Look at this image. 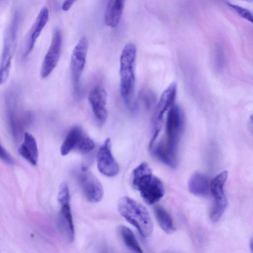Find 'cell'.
I'll return each mask as SVG.
<instances>
[{
  "label": "cell",
  "instance_id": "26",
  "mask_svg": "<svg viewBox=\"0 0 253 253\" xmlns=\"http://www.w3.org/2000/svg\"><path fill=\"white\" fill-rule=\"evenodd\" d=\"M248 0V1H249V0Z\"/></svg>",
  "mask_w": 253,
  "mask_h": 253
},
{
  "label": "cell",
  "instance_id": "2",
  "mask_svg": "<svg viewBox=\"0 0 253 253\" xmlns=\"http://www.w3.org/2000/svg\"><path fill=\"white\" fill-rule=\"evenodd\" d=\"M118 209L121 215L135 226L144 237L152 232L153 222L150 214L140 203L133 199L125 196L119 199Z\"/></svg>",
  "mask_w": 253,
  "mask_h": 253
},
{
  "label": "cell",
  "instance_id": "20",
  "mask_svg": "<svg viewBox=\"0 0 253 253\" xmlns=\"http://www.w3.org/2000/svg\"><path fill=\"white\" fill-rule=\"evenodd\" d=\"M119 230L125 244L128 248L135 253H142L135 235L129 228L121 225Z\"/></svg>",
  "mask_w": 253,
  "mask_h": 253
},
{
  "label": "cell",
  "instance_id": "9",
  "mask_svg": "<svg viewBox=\"0 0 253 253\" xmlns=\"http://www.w3.org/2000/svg\"><path fill=\"white\" fill-rule=\"evenodd\" d=\"M97 163L99 171L103 175L113 177L118 173L120 167L112 153L110 138H107L99 148L97 154Z\"/></svg>",
  "mask_w": 253,
  "mask_h": 253
},
{
  "label": "cell",
  "instance_id": "10",
  "mask_svg": "<svg viewBox=\"0 0 253 253\" xmlns=\"http://www.w3.org/2000/svg\"><path fill=\"white\" fill-rule=\"evenodd\" d=\"M88 99L96 120L100 124H103L107 118L106 91L101 86H95L89 91Z\"/></svg>",
  "mask_w": 253,
  "mask_h": 253
},
{
  "label": "cell",
  "instance_id": "12",
  "mask_svg": "<svg viewBox=\"0 0 253 253\" xmlns=\"http://www.w3.org/2000/svg\"><path fill=\"white\" fill-rule=\"evenodd\" d=\"M49 17V11L46 7L40 10L31 29L25 52V56L28 55L33 50L35 42L45 26Z\"/></svg>",
  "mask_w": 253,
  "mask_h": 253
},
{
  "label": "cell",
  "instance_id": "1",
  "mask_svg": "<svg viewBox=\"0 0 253 253\" xmlns=\"http://www.w3.org/2000/svg\"><path fill=\"white\" fill-rule=\"evenodd\" d=\"M177 86L171 84L162 93L153 117L149 144L153 156L169 167L177 166V151L184 126V115L175 104Z\"/></svg>",
  "mask_w": 253,
  "mask_h": 253
},
{
  "label": "cell",
  "instance_id": "13",
  "mask_svg": "<svg viewBox=\"0 0 253 253\" xmlns=\"http://www.w3.org/2000/svg\"><path fill=\"white\" fill-rule=\"evenodd\" d=\"M24 140L18 149L19 154L31 164L36 166L39 157L38 148L36 139L29 132L24 133Z\"/></svg>",
  "mask_w": 253,
  "mask_h": 253
},
{
  "label": "cell",
  "instance_id": "18",
  "mask_svg": "<svg viewBox=\"0 0 253 253\" xmlns=\"http://www.w3.org/2000/svg\"><path fill=\"white\" fill-rule=\"evenodd\" d=\"M152 176V172L149 165L146 163H141L132 172V186L135 189L139 191Z\"/></svg>",
  "mask_w": 253,
  "mask_h": 253
},
{
  "label": "cell",
  "instance_id": "7",
  "mask_svg": "<svg viewBox=\"0 0 253 253\" xmlns=\"http://www.w3.org/2000/svg\"><path fill=\"white\" fill-rule=\"evenodd\" d=\"M62 34L58 28L54 29L51 43L42 62L41 76L47 78L56 67L59 61L62 46Z\"/></svg>",
  "mask_w": 253,
  "mask_h": 253
},
{
  "label": "cell",
  "instance_id": "8",
  "mask_svg": "<svg viewBox=\"0 0 253 253\" xmlns=\"http://www.w3.org/2000/svg\"><path fill=\"white\" fill-rule=\"evenodd\" d=\"M78 177L86 198L92 203L100 202L103 197L104 191L102 185L98 178L85 168L82 169Z\"/></svg>",
  "mask_w": 253,
  "mask_h": 253
},
{
  "label": "cell",
  "instance_id": "23",
  "mask_svg": "<svg viewBox=\"0 0 253 253\" xmlns=\"http://www.w3.org/2000/svg\"><path fill=\"white\" fill-rule=\"evenodd\" d=\"M0 159L4 161L5 163L13 165L14 164V161L11 155L7 152V151L3 147L0 143Z\"/></svg>",
  "mask_w": 253,
  "mask_h": 253
},
{
  "label": "cell",
  "instance_id": "16",
  "mask_svg": "<svg viewBox=\"0 0 253 253\" xmlns=\"http://www.w3.org/2000/svg\"><path fill=\"white\" fill-rule=\"evenodd\" d=\"M125 0H109L105 14V24L112 28L119 24L125 5Z\"/></svg>",
  "mask_w": 253,
  "mask_h": 253
},
{
  "label": "cell",
  "instance_id": "24",
  "mask_svg": "<svg viewBox=\"0 0 253 253\" xmlns=\"http://www.w3.org/2000/svg\"><path fill=\"white\" fill-rule=\"evenodd\" d=\"M215 62L216 66L218 68H221L223 65V63L224 62L223 53L220 48L217 50Z\"/></svg>",
  "mask_w": 253,
  "mask_h": 253
},
{
  "label": "cell",
  "instance_id": "25",
  "mask_svg": "<svg viewBox=\"0 0 253 253\" xmlns=\"http://www.w3.org/2000/svg\"><path fill=\"white\" fill-rule=\"evenodd\" d=\"M77 0H64L62 5V9L64 11H68Z\"/></svg>",
  "mask_w": 253,
  "mask_h": 253
},
{
  "label": "cell",
  "instance_id": "11",
  "mask_svg": "<svg viewBox=\"0 0 253 253\" xmlns=\"http://www.w3.org/2000/svg\"><path fill=\"white\" fill-rule=\"evenodd\" d=\"M139 191L143 200L147 204L152 205L159 201L164 196L165 188L162 181L153 175Z\"/></svg>",
  "mask_w": 253,
  "mask_h": 253
},
{
  "label": "cell",
  "instance_id": "21",
  "mask_svg": "<svg viewBox=\"0 0 253 253\" xmlns=\"http://www.w3.org/2000/svg\"><path fill=\"white\" fill-rule=\"evenodd\" d=\"M95 147L94 142L85 134L82 137L76 150L83 154H87L92 151Z\"/></svg>",
  "mask_w": 253,
  "mask_h": 253
},
{
  "label": "cell",
  "instance_id": "6",
  "mask_svg": "<svg viewBox=\"0 0 253 253\" xmlns=\"http://www.w3.org/2000/svg\"><path fill=\"white\" fill-rule=\"evenodd\" d=\"M88 42L85 36L80 39L74 47L71 58L72 82L75 91L79 90L81 77L85 67Z\"/></svg>",
  "mask_w": 253,
  "mask_h": 253
},
{
  "label": "cell",
  "instance_id": "5",
  "mask_svg": "<svg viewBox=\"0 0 253 253\" xmlns=\"http://www.w3.org/2000/svg\"><path fill=\"white\" fill-rule=\"evenodd\" d=\"M227 176V171L224 170L215 176L210 183L211 192L214 198V204L210 214L211 219L213 222L219 220L226 208L224 186Z\"/></svg>",
  "mask_w": 253,
  "mask_h": 253
},
{
  "label": "cell",
  "instance_id": "3",
  "mask_svg": "<svg viewBox=\"0 0 253 253\" xmlns=\"http://www.w3.org/2000/svg\"><path fill=\"white\" fill-rule=\"evenodd\" d=\"M136 48L132 42L127 43L120 56V91L122 97L131 105L135 86V64Z\"/></svg>",
  "mask_w": 253,
  "mask_h": 253
},
{
  "label": "cell",
  "instance_id": "14",
  "mask_svg": "<svg viewBox=\"0 0 253 253\" xmlns=\"http://www.w3.org/2000/svg\"><path fill=\"white\" fill-rule=\"evenodd\" d=\"M59 203L60 205L59 213L60 226L68 240L72 242L75 237V230L70 201H63Z\"/></svg>",
  "mask_w": 253,
  "mask_h": 253
},
{
  "label": "cell",
  "instance_id": "17",
  "mask_svg": "<svg viewBox=\"0 0 253 253\" xmlns=\"http://www.w3.org/2000/svg\"><path fill=\"white\" fill-rule=\"evenodd\" d=\"M84 134L83 129L80 126H75L72 127L61 146V154L65 156L71 151L76 150Z\"/></svg>",
  "mask_w": 253,
  "mask_h": 253
},
{
  "label": "cell",
  "instance_id": "19",
  "mask_svg": "<svg viewBox=\"0 0 253 253\" xmlns=\"http://www.w3.org/2000/svg\"><path fill=\"white\" fill-rule=\"evenodd\" d=\"M157 221L163 230L167 234H171L175 230L172 219L168 211L160 206L154 208Z\"/></svg>",
  "mask_w": 253,
  "mask_h": 253
},
{
  "label": "cell",
  "instance_id": "15",
  "mask_svg": "<svg viewBox=\"0 0 253 253\" xmlns=\"http://www.w3.org/2000/svg\"><path fill=\"white\" fill-rule=\"evenodd\" d=\"M188 189L192 194L201 197L208 196L210 192V183L204 174L197 172L193 173L188 181Z\"/></svg>",
  "mask_w": 253,
  "mask_h": 253
},
{
  "label": "cell",
  "instance_id": "4",
  "mask_svg": "<svg viewBox=\"0 0 253 253\" xmlns=\"http://www.w3.org/2000/svg\"><path fill=\"white\" fill-rule=\"evenodd\" d=\"M19 22V14L15 12L5 33L0 62V85L6 81L9 75L11 60L16 47Z\"/></svg>",
  "mask_w": 253,
  "mask_h": 253
},
{
  "label": "cell",
  "instance_id": "22",
  "mask_svg": "<svg viewBox=\"0 0 253 253\" xmlns=\"http://www.w3.org/2000/svg\"><path fill=\"white\" fill-rule=\"evenodd\" d=\"M229 6L233 9L239 15L243 18L246 19L249 22L252 23L253 22V15L252 13L247 9L240 6L239 5H235L231 3H228Z\"/></svg>",
  "mask_w": 253,
  "mask_h": 253
}]
</instances>
